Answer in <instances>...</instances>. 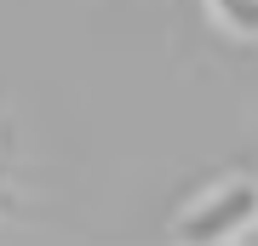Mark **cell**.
<instances>
[{"mask_svg": "<svg viewBox=\"0 0 258 246\" xmlns=\"http://www.w3.org/2000/svg\"><path fill=\"white\" fill-rule=\"evenodd\" d=\"M258 223V183H224L178 218V240H235Z\"/></svg>", "mask_w": 258, "mask_h": 246, "instance_id": "cell-1", "label": "cell"}, {"mask_svg": "<svg viewBox=\"0 0 258 246\" xmlns=\"http://www.w3.org/2000/svg\"><path fill=\"white\" fill-rule=\"evenodd\" d=\"M207 12L230 35H258V0H207Z\"/></svg>", "mask_w": 258, "mask_h": 246, "instance_id": "cell-2", "label": "cell"}]
</instances>
